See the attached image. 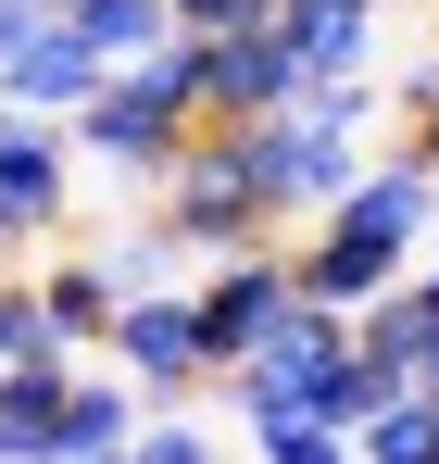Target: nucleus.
<instances>
[{
	"instance_id": "dca6fc26",
	"label": "nucleus",
	"mask_w": 439,
	"mask_h": 464,
	"mask_svg": "<svg viewBox=\"0 0 439 464\" xmlns=\"http://www.w3.org/2000/svg\"><path fill=\"white\" fill-rule=\"evenodd\" d=\"M113 464H214V440H201V427H189V414L163 401V414H139V440H126Z\"/></svg>"
},
{
	"instance_id": "4be33fe9",
	"label": "nucleus",
	"mask_w": 439,
	"mask_h": 464,
	"mask_svg": "<svg viewBox=\"0 0 439 464\" xmlns=\"http://www.w3.org/2000/svg\"><path fill=\"white\" fill-rule=\"evenodd\" d=\"M402 151H415V163L439 176V113H427V126H402Z\"/></svg>"
},
{
	"instance_id": "b1692460",
	"label": "nucleus",
	"mask_w": 439,
	"mask_h": 464,
	"mask_svg": "<svg viewBox=\"0 0 439 464\" xmlns=\"http://www.w3.org/2000/svg\"><path fill=\"white\" fill-rule=\"evenodd\" d=\"M0 264H13V238H0Z\"/></svg>"
},
{
	"instance_id": "39448f33",
	"label": "nucleus",
	"mask_w": 439,
	"mask_h": 464,
	"mask_svg": "<svg viewBox=\"0 0 439 464\" xmlns=\"http://www.w3.org/2000/svg\"><path fill=\"white\" fill-rule=\"evenodd\" d=\"M189 101H201V126H251V113L301 101V63H289V38H277V13L264 25H226V38H189Z\"/></svg>"
},
{
	"instance_id": "393cba45",
	"label": "nucleus",
	"mask_w": 439,
	"mask_h": 464,
	"mask_svg": "<svg viewBox=\"0 0 439 464\" xmlns=\"http://www.w3.org/2000/svg\"><path fill=\"white\" fill-rule=\"evenodd\" d=\"M427 389H439V364H427Z\"/></svg>"
},
{
	"instance_id": "1a4fd4ad",
	"label": "nucleus",
	"mask_w": 439,
	"mask_h": 464,
	"mask_svg": "<svg viewBox=\"0 0 439 464\" xmlns=\"http://www.w3.org/2000/svg\"><path fill=\"white\" fill-rule=\"evenodd\" d=\"M277 38H289L301 88H365L376 76V0H277Z\"/></svg>"
},
{
	"instance_id": "f257e3e1",
	"label": "nucleus",
	"mask_w": 439,
	"mask_h": 464,
	"mask_svg": "<svg viewBox=\"0 0 439 464\" xmlns=\"http://www.w3.org/2000/svg\"><path fill=\"white\" fill-rule=\"evenodd\" d=\"M427 227H439V176L415 151H376L339 201H314V238L289 251V276H301V302H327V314H365L389 276H415L427 264Z\"/></svg>"
},
{
	"instance_id": "aec40b11",
	"label": "nucleus",
	"mask_w": 439,
	"mask_h": 464,
	"mask_svg": "<svg viewBox=\"0 0 439 464\" xmlns=\"http://www.w3.org/2000/svg\"><path fill=\"white\" fill-rule=\"evenodd\" d=\"M389 101H402V126H427V113H439V38L402 63V88H389Z\"/></svg>"
},
{
	"instance_id": "9d476101",
	"label": "nucleus",
	"mask_w": 439,
	"mask_h": 464,
	"mask_svg": "<svg viewBox=\"0 0 439 464\" xmlns=\"http://www.w3.org/2000/svg\"><path fill=\"white\" fill-rule=\"evenodd\" d=\"M63 389H75V352H63V339H38V352L0 364V464H51Z\"/></svg>"
},
{
	"instance_id": "4468645a",
	"label": "nucleus",
	"mask_w": 439,
	"mask_h": 464,
	"mask_svg": "<svg viewBox=\"0 0 439 464\" xmlns=\"http://www.w3.org/2000/svg\"><path fill=\"white\" fill-rule=\"evenodd\" d=\"M63 25L101 51V63H151V51L176 38V0H75Z\"/></svg>"
},
{
	"instance_id": "423d86ee",
	"label": "nucleus",
	"mask_w": 439,
	"mask_h": 464,
	"mask_svg": "<svg viewBox=\"0 0 439 464\" xmlns=\"http://www.w3.org/2000/svg\"><path fill=\"white\" fill-rule=\"evenodd\" d=\"M63 227H75V151H63V126L0 101V238L38 251V238H63Z\"/></svg>"
},
{
	"instance_id": "6e6552de",
	"label": "nucleus",
	"mask_w": 439,
	"mask_h": 464,
	"mask_svg": "<svg viewBox=\"0 0 439 464\" xmlns=\"http://www.w3.org/2000/svg\"><path fill=\"white\" fill-rule=\"evenodd\" d=\"M101 76H113V63L75 38L63 13H38V25H25V51L0 63V101H13V113H51V126H75V101H88Z\"/></svg>"
},
{
	"instance_id": "a878e982",
	"label": "nucleus",
	"mask_w": 439,
	"mask_h": 464,
	"mask_svg": "<svg viewBox=\"0 0 439 464\" xmlns=\"http://www.w3.org/2000/svg\"><path fill=\"white\" fill-rule=\"evenodd\" d=\"M376 13H389V0H376Z\"/></svg>"
},
{
	"instance_id": "20e7f679",
	"label": "nucleus",
	"mask_w": 439,
	"mask_h": 464,
	"mask_svg": "<svg viewBox=\"0 0 439 464\" xmlns=\"http://www.w3.org/2000/svg\"><path fill=\"white\" fill-rule=\"evenodd\" d=\"M289 302H301V276H289V251H277V238H251V251H214V264L189 276V314H201V377H239Z\"/></svg>"
},
{
	"instance_id": "412c9836",
	"label": "nucleus",
	"mask_w": 439,
	"mask_h": 464,
	"mask_svg": "<svg viewBox=\"0 0 439 464\" xmlns=\"http://www.w3.org/2000/svg\"><path fill=\"white\" fill-rule=\"evenodd\" d=\"M25 25H38V0H0V63L25 51Z\"/></svg>"
},
{
	"instance_id": "ddd939ff",
	"label": "nucleus",
	"mask_w": 439,
	"mask_h": 464,
	"mask_svg": "<svg viewBox=\"0 0 439 464\" xmlns=\"http://www.w3.org/2000/svg\"><path fill=\"white\" fill-rule=\"evenodd\" d=\"M113 302H126V289H113V264H101V251H63V264L38 276V314H51V339H63V352H101Z\"/></svg>"
},
{
	"instance_id": "6ab92c4d",
	"label": "nucleus",
	"mask_w": 439,
	"mask_h": 464,
	"mask_svg": "<svg viewBox=\"0 0 439 464\" xmlns=\"http://www.w3.org/2000/svg\"><path fill=\"white\" fill-rule=\"evenodd\" d=\"M264 13H277V0H176V25H189V38H226V25H264Z\"/></svg>"
},
{
	"instance_id": "2eb2a0df",
	"label": "nucleus",
	"mask_w": 439,
	"mask_h": 464,
	"mask_svg": "<svg viewBox=\"0 0 439 464\" xmlns=\"http://www.w3.org/2000/svg\"><path fill=\"white\" fill-rule=\"evenodd\" d=\"M101 264H113V289L139 302V289H176V264H189V238H176V227H126L113 251H101Z\"/></svg>"
},
{
	"instance_id": "a211bd4d",
	"label": "nucleus",
	"mask_w": 439,
	"mask_h": 464,
	"mask_svg": "<svg viewBox=\"0 0 439 464\" xmlns=\"http://www.w3.org/2000/svg\"><path fill=\"white\" fill-rule=\"evenodd\" d=\"M38 339H51V314H38V276H13V264H0V364H13V352H38Z\"/></svg>"
},
{
	"instance_id": "f03ea898",
	"label": "nucleus",
	"mask_w": 439,
	"mask_h": 464,
	"mask_svg": "<svg viewBox=\"0 0 439 464\" xmlns=\"http://www.w3.org/2000/svg\"><path fill=\"white\" fill-rule=\"evenodd\" d=\"M151 188H163V227L189 238L201 264H214V251H251V238L289 227L277 163H264V113H251V126H189V151L163 163Z\"/></svg>"
},
{
	"instance_id": "9b49d317",
	"label": "nucleus",
	"mask_w": 439,
	"mask_h": 464,
	"mask_svg": "<svg viewBox=\"0 0 439 464\" xmlns=\"http://www.w3.org/2000/svg\"><path fill=\"white\" fill-rule=\"evenodd\" d=\"M139 414H151L139 377H75L63 389V427H51V464H113L126 440H139Z\"/></svg>"
},
{
	"instance_id": "0eeeda50",
	"label": "nucleus",
	"mask_w": 439,
	"mask_h": 464,
	"mask_svg": "<svg viewBox=\"0 0 439 464\" xmlns=\"http://www.w3.org/2000/svg\"><path fill=\"white\" fill-rule=\"evenodd\" d=\"M101 352H113L151 401H189V389H201V314H189V289H139V302H113Z\"/></svg>"
},
{
	"instance_id": "f8f14e48",
	"label": "nucleus",
	"mask_w": 439,
	"mask_h": 464,
	"mask_svg": "<svg viewBox=\"0 0 439 464\" xmlns=\"http://www.w3.org/2000/svg\"><path fill=\"white\" fill-rule=\"evenodd\" d=\"M352 339H365V352H389L402 377H427V364H439V276H427V264H415V276H389V289L352 314Z\"/></svg>"
},
{
	"instance_id": "f3484780",
	"label": "nucleus",
	"mask_w": 439,
	"mask_h": 464,
	"mask_svg": "<svg viewBox=\"0 0 439 464\" xmlns=\"http://www.w3.org/2000/svg\"><path fill=\"white\" fill-rule=\"evenodd\" d=\"M264 464H365V452H352V427H314V414H289V427H264Z\"/></svg>"
},
{
	"instance_id": "5701e85b",
	"label": "nucleus",
	"mask_w": 439,
	"mask_h": 464,
	"mask_svg": "<svg viewBox=\"0 0 439 464\" xmlns=\"http://www.w3.org/2000/svg\"><path fill=\"white\" fill-rule=\"evenodd\" d=\"M38 13H75V0H38Z\"/></svg>"
},
{
	"instance_id": "7ed1b4c3",
	"label": "nucleus",
	"mask_w": 439,
	"mask_h": 464,
	"mask_svg": "<svg viewBox=\"0 0 439 464\" xmlns=\"http://www.w3.org/2000/svg\"><path fill=\"white\" fill-rule=\"evenodd\" d=\"M189 126H201V101H189V38H163V51H151V63H113V76L88 88V101H75V151L88 163H113V176H163V163L189 151Z\"/></svg>"
}]
</instances>
